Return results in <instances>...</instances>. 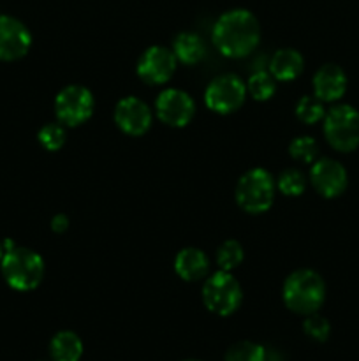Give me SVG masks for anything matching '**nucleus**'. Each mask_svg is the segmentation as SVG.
I'll return each mask as SVG.
<instances>
[{
  "label": "nucleus",
  "mask_w": 359,
  "mask_h": 361,
  "mask_svg": "<svg viewBox=\"0 0 359 361\" xmlns=\"http://www.w3.org/2000/svg\"><path fill=\"white\" fill-rule=\"evenodd\" d=\"M211 39L218 51L229 59H243L257 48L260 41V25L246 9H231L213 25Z\"/></svg>",
  "instance_id": "nucleus-1"
},
{
  "label": "nucleus",
  "mask_w": 359,
  "mask_h": 361,
  "mask_svg": "<svg viewBox=\"0 0 359 361\" xmlns=\"http://www.w3.org/2000/svg\"><path fill=\"white\" fill-rule=\"evenodd\" d=\"M282 296L289 310L310 316L322 307L326 300V284L317 271L301 268L285 279Z\"/></svg>",
  "instance_id": "nucleus-2"
},
{
  "label": "nucleus",
  "mask_w": 359,
  "mask_h": 361,
  "mask_svg": "<svg viewBox=\"0 0 359 361\" xmlns=\"http://www.w3.org/2000/svg\"><path fill=\"white\" fill-rule=\"evenodd\" d=\"M0 267L6 282L16 291H32L44 277L42 257L25 247H13L11 250H6Z\"/></svg>",
  "instance_id": "nucleus-3"
},
{
  "label": "nucleus",
  "mask_w": 359,
  "mask_h": 361,
  "mask_svg": "<svg viewBox=\"0 0 359 361\" xmlns=\"http://www.w3.org/2000/svg\"><path fill=\"white\" fill-rule=\"evenodd\" d=\"M277 183L270 171L263 168L248 169L236 185V201L248 214H264L271 208Z\"/></svg>",
  "instance_id": "nucleus-4"
},
{
  "label": "nucleus",
  "mask_w": 359,
  "mask_h": 361,
  "mask_svg": "<svg viewBox=\"0 0 359 361\" xmlns=\"http://www.w3.org/2000/svg\"><path fill=\"white\" fill-rule=\"evenodd\" d=\"M324 136L338 152H354L359 147V111L351 104H338L324 116Z\"/></svg>",
  "instance_id": "nucleus-5"
},
{
  "label": "nucleus",
  "mask_w": 359,
  "mask_h": 361,
  "mask_svg": "<svg viewBox=\"0 0 359 361\" xmlns=\"http://www.w3.org/2000/svg\"><path fill=\"white\" fill-rule=\"evenodd\" d=\"M243 300V291L239 282L231 275V271L218 270L206 279L203 286V302L210 312L217 316H231L239 309Z\"/></svg>",
  "instance_id": "nucleus-6"
},
{
  "label": "nucleus",
  "mask_w": 359,
  "mask_h": 361,
  "mask_svg": "<svg viewBox=\"0 0 359 361\" xmlns=\"http://www.w3.org/2000/svg\"><path fill=\"white\" fill-rule=\"evenodd\" d=\"M94 95L83 85H69L55 99L56 118L67 127H77L87 122L94 115Z\"/></svg>",
  "instance_id": "nucleus-7"
},
{
  "label": "nucleus",
  "mask_w": 359,
  "mask_h": 361,
  "mask_svg": "<svg viewBox=\"0 0 359 361\" xmlns=\"http://www.w3.org/2000/svg\"><path fill=\"white\" fill-rule=\"evenodd\" d=\"M246 85L236 74L217 76L204 92V102L211 111L218 115H229L241 108L246 97Z\"/></svg>",
  "instance_id": "nucleus-8"
},
{
  "label": "nucleus",
  "mask_w": 359,
  "mask_h": 361,
  "mask_svg": "<svg viewBox=\"0 0 359 361\" xmlns=\"http://www.w3.org/2000/svg\"><path fill=\"white\" fill-rule=\"evenodd\" d=\"M155 111L164 123L171 127H185L196 115V102L187 92L168 88L155 101Z\"/></svg>",
  "instance_id": "nucleus-9"
},
{
  "label": "nucleus",
  "mask_w": 359,
  "mask_h": 361,
  "mask_svg": "<svg viewBox=\"0 0 359 361\" xmlns=\"http://www.w3.org/2000/svg\"><path fill=\"white\" fill-rule=\"evenodd\" d=\"M310 182L320 196L327 197V200L338 197L345 192L348 185L347 169L334 159H317L310 169Z\"/></svg>",
  "instance_id": "nucleus-10"
},
{
  "label": "nucleus",
  "mask_w": 359,
  "mask_h": 361,
  "mask_svg": "<svg viewBox=\"0 0 359 361\" xmlns=\"http://www.w3.org/2000/svg\"><path fill=\"white\" fill-rule=\"evenodd\" d=\"M176 56L172 49L151 46L137 60V76L148 85H162L171 80L176 71Z\"/></svg>",
  "instance_id": "nucleus-11"
},
{
  "label": "nucleus",
  "mask_w": 359,
  "mask_h": 361,
  "mask_svg": "<svg viewBox=\"0 0 359 361\" xmlns=\"http://www.w3.org/2000/svg\"><path fill=\"white\" fill-rule=\"evenodd\" d=\"M32 34L20 20L0 14V60L13 62L28 53Z\"/></svg>",
  "instance_id": "nucleus-12"
},
{
  "label": "nucleus",
  "mask_w": 359,
  "mask_h": 361,
  "mask_svg": "<svg viewBox=\"0 0 359 361\" xmlns=\"http://www.w3.org/2000/svg\"><path fill=\"white\" fill-rule=\"evenodd\" d=\"M151 109L137 97L120 99L115 108V122L129 136H143L151 127Z\"/></svg>",
  "instance_id": "nucleus-13"
},
{
  "label": "nucleus",
  "mask_w": 359,
  "mask_h": 361,
  "mask_svg": "<svg viewBox=\"0 0 359 361\" xmlns=\"http://www.w3.org/2000/svg\"><path fill=\"white\" fill-rule=\"evenodd\" d=\"M347 74L336 63H326L313 76V95L322 102H334L347 92Z\"/></svg>",
  "instance_id": "nucleus-14"
},
{
  "label": "nucleus",
  "mask_w": 359,
  "mask_h": 361,
  "mask_svg": "<svg viewBox=\"0 0 359 361\" xmlns=\"http://www.w3.org/2000/svg\"><path fill=\"white\" fill-rule=\"evenodd\" d=\"M210 270V259L201 249L187 247L180 250L175 257V271L180 279L187 282L201 281L208 275Z\"/></svg>",
  "instance_id": "nucleus-15"
},
{
  "label": "nucleus",
  "mask_w": 359,
  "mask_h": 361,
  "mask_svg": "<svg viewBox=\"0 0 359 361\" xmlns=\"http://www.w3.org/2000/svg\"><path fill=\"white\" fill-rule=\"evenodd\" d=\"M305 69V60L298 49H278L270 62V73L277 81H292Z\"/></svg>",
  "instance_id": "nucleus-16"
},
{
  "label": "nucleus",
  "mask_w": 359,
  "mask_h": 361,
  "mask_svg": "<svg viewBox=\"0 0 359 361\" xmlns=\"http://www.w3.org/2000/svg\"><path fill=\"white\" fill-rule=\"evenodd\" d=\"M172 53H175L176 60L187 63V66H194L204 59L206 44L194 32H182L180 35H176L175 42H172Z\"/></svg>",
  "instance_id": "nucleus-17"
},
{
  "label": "nucleus",
  "mask_w": 359,
  "mask_h": 361,
  "mask_svg": "<svg viewBox=\"0 0 359 361\" xmlns=\"http://www.w3.org/2000/svg\"><path fill=\"white\" fill-rule=\"evenodd\" d=\"M53 361H80L83 356V342L74 331H58L49 344Z\"/></svg>",
  "instance_id": "nucleus-18"
},
{
  "label": "nucleus",
  "mask_w": 359,
  "mask_h": 361,
  "mask_svg": "<svg viewBox=\"0 0 359 361\" xmlns=\"http://www.w3.org/2000/svg\"><path fill=\"white\" fill-rule=\"evenodd\" d=\"M246 90L250 92L256 101H270L277 92V80L271 73H264V71H257L248 78L246 83Z\"/></svg>",
  "instance_id": "nucleus-19"
},
{
  "label": "nucleus",
  "mask_w": 359,
  "mask_h": 361,
  "mask_svg": "<svg viewBox=\"0 0 359 361\" xmlns=\"http://www.w3.org/2000/svg\"><path fill=\"white\" fill-rule=\"evenodd\" d=\"M296 116L301 120L303 123H317L319 120H324L326 116V109H324V102L315 95H303L296 104Z\"/></svg>",
  "instance_id": "nucleus-20"
},
{
  "label": "nucleus",
  "mask_w": 359,
  "mask_h": 361,
  "mask_svg": "<svg viewBox=\"0 0 359 361\" xmlns=\"http://www.w3.org/2000/svg\"><path fill=\"white\" fill-rule=\"evenodd\" d=\"M225 361H266V351L256 342L241 341L227 349Z\"/></svg>",
  "instance_id": "nucleus-21"
},
{
  "label": "nucleus",
  "mask_w": 359,
  "mask_h": 361,
  "mask_svg": "<svg viewBox=\"0 0 359 361\" xmlns=\"http://www.w3.org/2000/svg\"><path fill=\"white\" fill-rule=\"evenodd\" d=\"M243 261V247L236 240H227L217 250V264L220 270L232 271Z\"/></svg>",
  "instance_id": "nucleus-22"
},
{
  "label": "nucleus",
  "mask_w": 359,
  "mask_h": 361,
  "mask_svg": "<svg viewBox=\"0 0 359 361\" xmlns=\"http://www.w3.org/2000/svg\"><path fill=\"white\" fill-rule=\"evenodd\" d=\"M289 154L296 161L313 164L317 161V157H319V145H317V141L313 137L299 136L291 141V145H289Z\"/></svg>",
  "instance_id": "nucleus-23"
},
{
  "label": "nucleus",
  "mask_w": 359,
  "mask_h": 361,
  "mask_svg": "<svg viewBox=\"0 0 359 361\" xmlns=\"http://www.w3.org/2000/svg\"><path fill=\"white\" fill-rule=\"evenodd\" d=\"M277 185L284 196H301L306 189V176L299 169L289 168L278 176Z\"/></svg>",
  "instance_id": "nucleus-24"
},
{
  "label": "nucleus",
  "mask_w": 359,
  "mask_h": 361,
  "mask_svg": "<svg viewBox=\"0 0 359 361\" xmlns=\"http://www.w3.org/2000/svg\"><path fill=\"white\" fill-rule=\"evenodd\" d=\"M37 137L46 150L56 152L65 143V129L60 123H46L41 127Z\"/></svg>",
  "instance_id": "nucleus-25"
},
{
  "label": "nucleus",
  "mask_w": 359,
  "mask_h": 361,
  "mask_svg": "<svg viewBox=\"0 0 359 361\" xmlns=\"http://www.w3.org/2000/svg\"><path fill=\"white\" fill-rule=\"evenodd\" d=\"M303 330L310 338L317 342H326L331 334V324L326 317L319 316V314H310L306 316L305 323H303Z\"/></svg>",
  "instance_id": "nucleus-26"
},
{
  "label": "nucleus",
  "mask_w": 359,
  "mask_h": 361,
  "mask_svg": "<svg viewBox=\"0 0 359 361\" xmlns=\"http://www.w3.org/2000/svg\"><path fill=\"white\" fill-rule=\"evenodd\" d=\"M67 228H69V217H67V215L58 214L51 219V229L55 233L67 231Z\"/></svg>",
  "instance_id": "nucleus-27"
},
{
  "label": "nucleus",
  "mask_w": 359,
  "mask_h": 361,
  "mask_svg": "<svg viewBox=\"0 0 359 361\" xmlns=\"http://www.w3.org/2000/svg\"><path fill=\"white\" fill-rule=\"evenodd\" d=\"M4 254H6V249H4V243H2V242H0V261H2Z\"/></svg>",
  "instance_id": "nucleus-28"
},
{
  "label": "nucleus",
  "mask_w": 359,
  "mask_h": 361,
  "mask_svg": "<svg viewBox=\"0 0 359 361\" xmlns=\"http://www.w3.org/2000/svg\"><path fill=\"white\" fill-rule=\"evenodd\" d=\"M185 361H199V360H185Z\"/></svg>",
  "instance_id": "nucleus-29"
}]
</instances>
